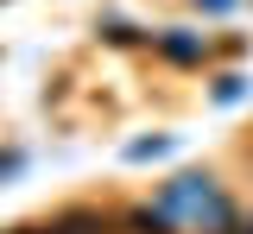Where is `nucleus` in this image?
Listing matches in <instances>:
<instances>
[{
	"label": "nucleus",
	"instance_id": "nucleus-3",
	"mask_svg": "<svg viewBox=\"0 0 253 234\" xmlns=\"http://www.w3.org/2000/svg\"><path fill=\"white\" fill-rule=\"evenodd\" d=\"M0 171H13V158H0Z\"/></svg>",
	"mask_w": 253,
	"mask_h": 234
},
{
	"label": "nucleus",
	"instance_id": "nucleus-1",
	"mask_svg": "<svg viewBox=\"0 0 253 234\" xmlns=\"http://www.w3.org/2000/svg\"><path fill=\"white\" fill-rule=\"evenodd\" d=\"M158 51H165L171 64H196V57H203V44H196V38H184V32H165V38H158Z\"/></svg>",
	"mask_w": 253,
	"mask_h": 234
},
{
	"label": "nucleus",
	"instance_id": "nucleus-2",
	"mask_svg": "<svg viewBox=\"0 0 253 234\" xmlns=\"http://www.w3.org/2000/svg\"><path fill=\"white\" fill-rule=\"evenodd\" d=\"M51 234H101V215H57Z\"/></svg>",
	"mask_w": 253,
	"mask_h": 234
}]
</instances>
